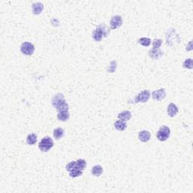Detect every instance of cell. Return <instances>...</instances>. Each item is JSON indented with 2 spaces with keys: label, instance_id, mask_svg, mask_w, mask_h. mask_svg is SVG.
Instances as JSON below:
<instances>
[{
  "label": "cell",
  "instance_id": "cell-22",
  "mask_svg": "<svg viewBox=\"0 0 193 193\" xmlns=\"http://www.w3.org/2000/svg\"><path fill=\"white\" fill-rule=\"evenodd\" d=\"M183 67L186 69H189V70H192L193 67L192 58H189V59L186 60L184 63H183Z\"/></svg>",
  "mask_w": 193,
  "mask_h": 193
},
{
  "label": "cell",
  "instance_id": "cell-14",
  "mask_svg": "<svg viewBox=\"0 0 193 193\" xmlns=\"http://www.w3.org/2000/svg\"><path fill=\"white\" fill-rule=\"evenodd\" d=\"M115 128L119 131H123L127 128V123L126 121H123L121 120H118L114 124Z\"/></svg>",
  "mask_w": 193,
  "mask_h": 193
},
{
  "label": "cell",
  "instance_id": "cell-20",
  "mask_svg": "<svg viewBox=\"0 0 193 193\" xmlns=\"http://www.w3.org/2000/svg\"><path fill=\"white\" fill-rule=\"evenodd\" d=\"M82 175V171L79 170V169H78V168H75L72 171H70V177L76 178Z\"/></svg>",
  "mask_w": 193,
  "mask_h": 193
},
{
  "label": "cell",
  "instance_id": "cell-23",
  "mask_svg": "<svg viewBox=\"0 0 193 193\" xmlns=\"http://www.w3.org/2000/svg\"><path fill=\"white\" fill-rule=\"evenodd\" d=\"M162 45V40L159 39H155L152 41V48H159Z\"/></svg>",
  "mask_w": 193,
  "mask_h": 193
},
{
  "label": "cell",
  "instance_id": "cell-15",
  "mask_svg": "<svg viewBox=\"0 0 193 193\" xmlns=\"http://www.w3.org/2000/svg\"><path fill=\"white\" fill-rule=\"evenodd\" d=\"M64 130L62 127H57V128L54 129V132H53V136H54V139L57 141L61 140L63 136H64Z\"/></svg>",
  "mask_w": 193,
  "mask_h": 193
},
{
  "label": "cell",
  "instance_id": "cell-10",
  "mask_svg": "<svg viewBox=\"0 0 193 193\" xmlns=\"http://www.w3.org/2000/svg\"><path fill=\"white\" fill-rule=\"evenodd\" d=\"M44 10V5L42 2H35L32 5V12L35 15H39Z\"/></svg>",
  "mask_w": 193,
  "mask_h": 193
},
{
  "label": "cell",
  "instance_id": "cell-21",
  "mask_svg": "<svg viewBox=\"0 0 193 193\" xmlns=\"http://www.w3.org/2000/svg\"><path fill=\"white\" fill-rule=\"evenodd\" d=\"M138 42H139L141 45H143V46L148 47L151 44V39L147 37L141 38V39H139V41H138Z\"/></svg>",
  "mask_w": 193,
  "mask_h": 193
},
{
  "label": "cell",
  "instance_id": "cell-18",
  "mask_svg": "<svg viewBox=\"0 0 193 193\" xmlns=\"http://www.w3.org/2000/svg\"><path fill=\"white\" fill-rule=\"evenodd\" d=\"M37 135L36 134H30L27 137V143L28 145H34L37 142Z\"/></svg>",
  "mask_w": 193,
  "mask_h": 193
},
{
  "label": "cell",
  "instance_id": "cell-17",
  "mask_svg": "<svg viewBox=\"0 0 193 193\" xmlns=\"http://www.w3.org/2000/svg\"><path fill=\"white\" fill-rule=\"evenodd\" d=\"M103 167H102L101 165H95L92 167V174L93 176H100L103 174Z\"/></svg>",
  "mask_w": 193,
  "mask_h": 193
},
{
  "label": "cell",
  "instance_id": "cell-9",
  "mask_svg": "<svg viewBox=\"0 0 193 193\" xmlns=\"http://www.w3.org/2000/svg\"><path fill=\"white\" fill-rule=\"evenodd\" d=\"M164 52L160 48H152L149 52V57L152 60H158L163 56Z\"/></svg>",
  "mask_w": 193,
  "mask_h": 193
},
{
  "label": "cell",
  "instance_id": "cell-2",
  "mask_svg": "<svg viewBox=\"0 0 193 193\" xmlns=\"http://www.w3.org/2000/svg\"><path fill=\"white\" fill-rule=\"evenodd\" d=\"M110 29L104 23L98 25L96 29L93 31L92 38L95 42H101L103 38L107 37L110 34Z\"/></svg>",
  "mask_w": 193,
  "mask_h": 193
},
{
  "label": "cell",
  "instance_id": "cell-3",
  "mask_svg": "<svg viewBox=\"0 0 193 193\" xmlns=\"http://www.w3.org/2000/svg\"><path fill=\"white\" fill-rule=\"evenodd\" d=\"M54 146V141L50 136H45L39 143V148L42 152H47Z\"/></svg>",
  "mask_w": 193,
  "mask_h": 193
},
{
  "label": "cell",
  "instance_id": "cell-8",
  "mask_svg": "<svg viewBox=\"0 0 193 193\" xmlns=\"http://www.w3.org/2000/svg\"><path fill=\"white\" fill-rule=\"evenodd\" d=\"M152 96L154 101H161L163 99H165V96H166V92H165V90L164 88L158 89V90L154 91L152 93Z\"/></svg>",
  "mask_w": 193,
  "mask_h": 193
},
{
  "label": "cell",
  "instance_id": "cell-6",
  "mask_svg": "<svg viewBox=\"0 0 193 193\" xmlns=\"http://www.w3.org/2000/svg\"><path fill=\"white\" fill-rule=\"evenodd\" d=\"M21 51L23 54L27 56H31L35 52V47L31 42H25L21 46Z\"/></svg>",
  "mask_w": 193,
  "mask_h": 193
},
{
  "label": "cell",
  "instance_id": "cell-13",
  "mask_svg": "<svg viewBox=\"0 0 193 193\" xmlns=\"http://www.w3.org/2000/svg\"><path fill=\"white\" fill-rule=\"evenodd\" d=\"M131 112L130 111H123V112H120V113L118 115V118H119V120H121L123 121H129L131 119Z\"/></svg>",
  "mask_w": 193,
  "mask_h": 193
},
{
  "label": "cell",
  "instance_id": "cell-7",
  "mask_svg": "<svg viewBox=\"0 0 193 193\" xmlns=\"http://www.w3.org/2000/svg\"><path fill=\"white\" fill-rule=\"evenodd\" d=\"M122 23H123V19L122 17H121V16L116 15L111 18L110 25L112 30H116V29L119 28V27L122 25Z\"/></svg>",
  "mask_w": 193,
  "mask_h": 193
},
{
  "label": "cell",
  "instance_id": "cell-1",
  "mask_svg": "<svg viewBox=\"0 0 193 193\" xmlns=\"http://www.w3.org/2000/svg\"><path fill=\"white\" fill-rule=\"evenodd\" d=\"M52 104L57 110L58 112L63 111H69V105L65 101L64 95L61 93H58L52 99Z\"/></svg>",
  "mask_w": 193,
  "mask_h": 193
},
{
  "label": "cell",
  "instance_id": "cell-12",
  "mask_svg": "<svg viewBox=\"0 0 193 193\" xmlns=\"http://www.w3.org/2000/svg\"><path fill=\"white\" fill-rule=\"evenodd\" d=\"M138 137H139L140 141L143 142V143H147V142L149 141V140H150L151 134L148 131L143 130L139 132Z\"/></svg>",
  "mask_w": 193,
  "mask_h": 193
},
{
  "label": "cell",
  "instance_id": "cell-5",
  "mask_svg": "<svg viewBox=\"0 0 193 193\" xmlns=\"http://www.w3.org/2000/svg\"><path fill=\"white\" fill-rule=\"evenodd\" d=\"M149 97H150V92H149V91L143 90L135 96V98L133 100V102L134 103H146L149 101Z\"/></svg>",
  "mask_w": 193,
  "mask_h": 193
},
{
  "label": "cell",
  "instance_id": "cell-16",
  "mask_svg": "<svg viewBox=\"0 0 193 193\" xmlns=\"http://www.w3.org/2000/svg\"><path fill=\"white\" fill-rule=\"evenodd\" d=\"M70 112L69 111H63V112H58L57 118L59 121H67L70 119Z\"/></svg>",
  "mask_w": 193,
  "mask_h": 193
},
{
  "label": "cell",
  "instance_id": "cell-4",
  "mask_svg": "<svg viewBox=\"0 0 193 193\" xmlns=\"http://www.w3.org/2000/svg\"><path fill=\"white\" fill-rule=\"evenodd\" d=\"M171 135V130L167 126L164 125L158 131L157 134H156V136H157V139L159 141L164 142L166 141L167 139L169 138V136Z\"/></svg>",
  "mask_w": 193,
  "mask_h": 193
},
{
  "label": "cell",
  "instance_id": "cell-24",
  "mask_svg": "<svg viewBox=\"0 0 193 193\" xmlns=\"http://www.w3.org/2000/svg\"><path fill=\"white\" fill-rule=\"evenodd\" d=\"M75 168H76V161H70V162L68 163V165L66 166V170L67 171H69V172L71 171H72Z\"/></svg>",
  "mask_w": 193,
  "mask_h": 193
},
{
  "label": "cell",
  "instance_id": "cell-19",
  "mask_svg": "<svg viewBox=\"0 0 193 193\" xmlns=\"http://www.w3.org/2000/svg\"><path fill=\"white\" fill-rule=\"evenodd\" d=\"M87 166L86 161L84 159H78L76 161V168L79 169V170L83 171Z\"/></svg>",
  "mask_w": 193,
  "mask_h": 193
},
{
  "label": "cell",
  "instance_id": "cell-11",
  "mask_svg": "<svg viewBox=\"0 0 193 193\" xmlns=\"http://www.w3.org/2000/svg\"><path fill=\"white\" fill-rule=\"evenodd\" d=\"M178 112H179V109L174 103H171L167 106V112L170 117H174V116L177 115Z\"/></svg>",
  "mask_w": 193,
  "mask_h": 193
}]
</instances>
